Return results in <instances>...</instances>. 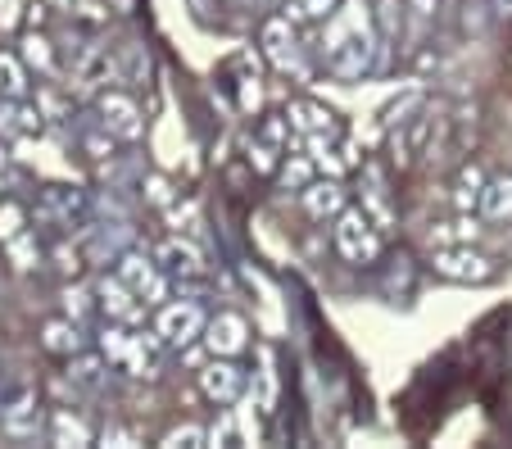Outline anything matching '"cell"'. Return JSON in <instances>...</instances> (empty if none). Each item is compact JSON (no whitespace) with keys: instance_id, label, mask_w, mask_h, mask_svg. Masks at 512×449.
Returning <instances> with one entry per match:
<instances>
[{"instance_id":"cell-36","label":"cell","mask_w":512,"mask_h":449,"mask_svg":"<svg viewBox=\"0 0 512 449\" xmlns=\"http://www.w3.org/2000/svg\"><path fill=\"white\" fill-rule=\"evenodd\" d=\"M105 445H136V431H123V427H109V431H105Z\"/></svg>"},{"instance_id":"cell-37","label":"cell","mask_w":512,"mask_h":449,"mask_svg":"<svg viewBox=\"0 0 512 449\" xmlns=\"http://www.w3.org/2000/svg\"><path fill=\"white\" fill-rule=\"evenodd\" d=\"M150 196H155V200H168V186H164V177H150Z\"/></svg>"},{"instance_id":"cell-21","label":"cell","mask_w":512,"mask_h":449,"mask_svg":"<svg viewBox=\"0 0 512 449\" xmlns=\"http://www.w3.org/2000/svg\"><path fill=\"white\" fill-rule=\"evenodd\" d=\"M155 345H164V341H145V336H132V341H127V350H123V368L132 372V377H155Z\"/></svg>"},{"instance_id":"cell-14","label":"cell","mask_w":512,"mask_h":449,"mask_svg":"<svg viewBox=\"0 0 512 449\" xmlns=\"http://www.w3.org/2000/svg\"><path fill=\"white\" fill-rule=\"evenodd\" d=\"M300 196H304L309 218H318V223H327V218H336L345 209V186L340 182H309Z\"/></svg>"},{"instance_id":"cell-30","label":"cell","mask_w":512,"mask_h":449,"mask_svg":"<svg viewBox=\"0 0 512 449\" xmlns=\"http://www.w3.org/2000/svg\"><path fill=\"white\" fill-rule=\"evenodd\" d=\"M164 445L168 449H195V445H204V427H191V422H186V427H173L164 436Z\"/></svg>"},{"instance_id":"cell-22","label":"cell","mask_w":512,"mask_h":449,"mask_svg":"<svg viewBox=\"0 0 512 449\" xmlns=\"http://www.w3.org/2000/svg\"><path fill=\"white\" fill-rule=\"evenodd\" d=\"M37 127H41V118L32 114V109H23L19 100L0 105V137H32Z\"/></svg>"},{"instance_id":"cell-40","label":"cell","mask_w":512,"mask_h":449,"mask_svg":"<svg viewBox=\"0 0 512 449\" xmlns=\"http://www.w3.org/2000/svg\"><path fill=\"white\" fill-rule=\"evenodd\" d=\"M494 10H499V14H508V19H512V0H494Z\"/></svg>"},{"instance_id":"cell-24","label":"cell","mask_w":512,"mask_h":449,"mask_svg":"<svg viewBox=\"0 0 512 449\" xmlns=\"http://www.w3.org/2000/svg\"><path fill=\"white\" fill-rule=\"evenodd\" d=\"M28 91V73H23L19 55H0V96L5 100H23Z\"/></svg>"},{"instance_id":"cell-25","label":"cell","mask_w":512,"mask_h":449,"mask_svg":"<svg viewBox=\"0 0 512 449\" xmlns=\"http://www.w3.org/2000/svg\"><path fill=\"white\" fill-rule=\"evenodd\" d=\"M313 182V159H286V164H281V186H286V191H304V186Z\"/></svg>"},{"instance_id":"cell-20","label":"cell","mask_w":512,"mask_h":449,"mask_svg":"<svg viewBox=\"0 0 512 449\" xmlns=\"http://www.w3.org/2000/svg\"><path fill=\"white\" fill-rule=\"evenodd\" d=\"M50 440H55V445H68V449H78V445H91V427L82 418H73V413L68 409H59L55 418H50Z\"/></svg>"},{"instance_id":"cell-15","label":"cell","mask_w":512,"mask_h":449,"mask_svg":"<svg viewBox=\"0 0 512 449\" xmlns=\"http://www.w3.org/2000/svg\"><path fill=\"white\" fill-rule=\"evenodd\" d=\"M41 345H46L50 354H64V359H78L82 345H87V336H82V323H73V318H55V323L41 327Z\"/></svg>"},{"instance_id":"cell-11","label":"cell","mask_w":512,"mask_h":449,"mask_svg":"<svg viewBox=\"0 0 512 449\" xmlns=\"http://www.w3.org/2000/svg\"><path fill=\"white\" fill-rule=\"evenodd\" d=\"M127 241V227L123 223H96V227H82V250L91 254V264H105V259H118Z\"/></svg>"},{"instance_id":"cell-38","label":"cell","mask_w":512,"mask_h":449,"mask_svg":"<svg viewBox=\"0 0 512 449\" xmlns=\"http://www.w3.org/2000/svg\"><path fill=\"white\" fill-rule=\"evenodd\" d=\"M10 177H14V173H10V155L0 150V182H10Z\"/></svg>"},{"instance_id":"cell-5","label":"cell","mask_w":512,"mask_h":449,"mask_svg":"<svg viewBox=\"0 0 512 449\" xmlns=\"http://www.w3.org/2000/svg\"><path fill=\"white\" fill-rule=\"evenodd\" d=\"M435 273L449 277V282H490L494 264L485 254H476L472 245H458V250H440L435 254Z\"/></svg>"},{"instance_id":"cell-3","label":"cell","mask_w":512,"mask_h":449,"mask_svg":"<svg viewBox=\"0 0 512 449\" xmlns=\"http://www.w3.org/2000/svg\"><path fill=\"white\" fill-rule=\"evenodd\" d=\"M204 332V313L195 300H177V304H164L159 309V323H155V336L173 350H186L195 336Z\"/></svg>"},{"instance_id":"cell-35","label":"cell","mask_w":512,"mask_h":449,"mask_svg":"<svg viewBox=\"0 0 512 449\" xmlns=\"http://www.w3.org/2000/svg\"><path fill=\"white\" fill-rule=\"evenodd\" d=\"M227 440H232V418H218L204 431V445H227Z\"/></svg>"},{"instance_id":"cell-8","label":"cell","mask_w":512,"mask_h":449,"mask_svg":"<svg viewBox=\"0 0 512 449\" xmlns=\"http://www.w3.org/2000/svg\"><path fill=\"white\" fill-rule=\"evenodd\" d=\"M390 132H395V137H390L395 159L399 164H413V159L426 150V137H431V114H426V105L417 109V118H404V123H395Z\"/></svg>"},{"instance_id":"cell-34","label":"cell","mask_w":512,"mask_h":449,"mask_svg":"<svg viewBox=\"0 0 512 449\" xmlns=\"http://www.w3.org/2000/svg\"><path fill=\"white\" fill-rule=\"evenodd\" d=\"M73 381H78L82 391H96L100 386V359H82L78 368H73Z\"/></svg>"},{"instance_id":"cell-12","label":"cell","mask_w":512,"mask_h":449,"mask_svg":"<svg viewBox=\"0 0 512 449\" xmlns=\"http://www.w3.org/2000/svg\"><path fill=\"white\" fill-rule=\"evenodd\" d=\"M286 123L295 127V132H304V137H336V118H331V109L313 105V100H295V105L286 109Z\"/></svg>"},{"instance_id":"cell-7","label":"cell","mask_w":512,"mask_h":449,"mask_svg":"<svg viewBox=\"0 0 512 449\" xmlns=\"http://www.w3.org/2000/svg\"><path fill=\"white\" fill-rule=\"evenodd\" d=\"M245 336H250V327H245L241 313H218L213 323H204V345H209L218 359H232V354L245 350Z\"/></svg>"},{"instance_id":"cell-29","label":"cell","mask_w":512,"mask_h":449,"mask_svg":"<svg viewBox=\"0 0 512 449\" xmlns=\"http://www.w3.org/2000/svg\"><path fill=\"white\" fill-rule=\"evenodd\" d=\"M23 59H28V64H37L41 73L55 69V59H50V41H46V37H37V32H32L28 41H23Z\"/></svg>"},{"instance_id":"cell-16","label":"cell","mask_w":512,"mask_h":449,"mask_svg":"<svg viewBox=\"0 0 512 449\" xmlns=\"http://www.w3.org/2000/svg\"><path fill=\"white\" fill-rule=\"evenodd\" d=\"M281 146H286V118H268V123L254 132V141H250L254 168H272V164H277Z\"/></svg>"},{"instance_id":"cell-2","label":"cell","mask_w":512,"mask_h":449,"mask_svg":"<svg viewBox=\"0 0 512 449\" xmlns=\"http://www.w3.org/2000/svg\"><path fill=\"white\" fill-rule=\"evenodd\" d=\"M336 250L349 264H372L381 254V236L372 227L368 209H340L336 214Z\"/></svg>"},{"instance_id":"cell-41","label":"cell","mask_w":512,"mask_h":449,"mask_svg":"<svg viewBox=\"0 0 512 449\" xmlns=\"http://www.w3.org/2000/svg\"><path fill=\"white\" fill-rule=\"evenodd\" d=\"M277 5H286V0H277Z\"/></svg>"},{"instance_id":"cell-28","label":"cell","mask_w":512,"mask_h":449,"mask_svg":"<svg viewBox=\"0 0 512 449\" xmlns=\"http://www.w3.org/2000/svg\"><path fill=\"white\" fill-rule=\"evenodd\" d=\"M277 404V372H272V354H259V409H272Z\"/></svg>"},{"instance_id":"cell-6","label":"cell","mask_w":512,"mask_h":449,"mask_svg":"<svg viewBox=\"0 0 512 449\" xmlns=\"http://www.w3.org/2000/svg\"><path fill=\"white\" fill-rule=\"evenodd\" d=\"M87 209H91L87 196L73 191V186H46V191H41V218H50V223H59V227H82Z\"/></svg>"},{"instance_id":"cell-26","label":"cell","mask_w":512,"mask_h":449,"mask_svg":"<svg viewBox=\"0 0 512 449\" xmlns=\"http://www.w3.org/2000/svg\"><path fill=\"white\" fill-rule=\"evenodd\" d=\"M481 186H485L481 168H463V177H458V191H454V205L458 209H472L476 200H481Z\"/></svg>"},{"instance_id":"cell-19","label":"cell","mask_w":512,"mask_h":449,"mask_svg":"<svg viewBox=\"0 0 512 449\" xmlns=\"http://www.w3.org/2000/svg\"><path fill=\"white\" fill-rule=\"evenodd\" d=\"M481 214L485 218H512V177H490L481 186Z\"/></svg>"},{"instance_id":"cell-33","label":"cell","mask_w":512,"mask_h":449,"mask_svg":"<svg viewBox=\"0 0 512 449\" xmlns=\"http://www.w3.org/2000/svg\"><path fill=\"white\" fill-rule=\"evenodd\" d=\"M23 232V209L19 205H0V241Z\"/></svg>"},{"instance_id":"cell-9","label":"cell","mask_w":512,"mask_h":449,"mask_svg":"<svg viewBox=\"0 0 512 449\" xmlns=\"http://www.w3.org/2000/svg\"><path fill=\"white\" fill-rule=\"evenodd\" d=\"M241 386H245L241 368H232V363L218 359V354H213V363L200 372V391L209 395L213 404H232L236 395H241Z\"/></svg>"},{"instance_id":"cell-13","label":"cell","mask_w":512,"mask_h":449,"mask_svg":"<svg viewBox=\"0 0 512 449\" xmlns=\"http://www.w3.org/2000/svg\"><path fill=\"white\" fill-rule=\"evenodd\" d=\"M263 50H268V59L277 64V69H290V64H295L300 46H295V28H290V19L263 23Z\"/></svg>"},{"instance_id":"cell-31","label":"cell","mask_w":512,"mask_h":449,"mask_svg":"<svg viewBox=\"0 0 512 449\" xmlns=\"http://www.w3.org/2000/svg\"><path fill=\"white\" fill-rule=\"evenodd\" d=\"M127 341H132V336L123 332V327H105V336H100V354H105V359H123V350H127Z\"/></svg>"},{"instance_id":"cell-32","label":"cell","mask_w":512,"mask_h":449,"mask_svg":"<svg viewBox=\"0 0 512 449\" xmlns=\"http://www.w3.org/2000/svg\"><path fill=\"white\" fill-rule=\"evenodd\" d=\"M87 309H91L87 291H82V286H68V291H64V313H68V318H73V323H82V318H87Z\"/></svg>"},{"instance_id":"cell-4","label":"cell","mask_w":512,"mask_h":449,"mask_svg":"<svg viewBox=\"0 0 512 449\" xmlns=\"http://www.w3.org/2000/svg\"><path fill=\"white\" fill-rule=\"evenodd\" d=\"M100 123H105V132L118 141H136L145 132L141 109H136V100H127L123 91H105V96H100Z\"/></svg>"},{"instance_id":"cell-23","label":"cell","mask_w":512,"mask_h":449,"mask_svg":"<svg viewBox=\"0 0 512 449\" xmlns=\"http://www.w3.org/2000/svg\"><path fill=\"white\" fill-rule=\"evenodd\" d=\"M5 254H10L14 273H28V268L41 264V245H37V236H28V232L10 236V241H5Z\"/></svg>"},{"instance_id":"cell-18","label":"cell","mask_w":512,"mask_h":449,"mask_svg":"<svg viewBox=\"0 0 512 449\" xmlns=\"http://www.w3.org/2000/svg\"><path fill=\"white\" fill-rule=\"evenodd\" d=\"M155 273H159L155 259H145V254H136V250H123V254H118V282H123L127 291L141 295V286L150 282Z\"/></svg>"},{"instance_id":"cell-39","label":"cell","mask_w":512,"mask_h":449,"mask_svg":"<svg viewBox=\"0 0 512 449\" xmlns=\"http://www.w3.org/2000/svg\"><path fill=\"white\" fill-rule=\"evenodd\" d=\"M413 10H417V14H431V10H435V0H413Z\"/></svg>"},{"instance_id":"cell-10","label":"cell","mask_w":512,"mask_h":449,"mask_svg":"<svg viewBox=\"0 0 512 449\" xmlns=\"http://www.w3.org/2000/svg\"><path fill=\"white\" fill-rule=\"evenodd\" d=\"M155 264H159V273H164V277H186V282L204 273L200 250H195V245H186V241H164L155 250Z\"/></svg>"},{"instance_id":"cell-27","label":"cell","mask_w":512,"mask_h":449,"mask_svg":"<svg viewBox=\"0 0 512 449\" xmlns=\"http://www.w3.org/2000/svg\"><path fill=\"white\" fill-rule=\"evenodd\" d=\"M336 10V0H286V19H327Z\"/></svg>"},{"instance_id":"cell-1","label":"cell","mask_w":512,"mask_h":449,"mask_svg":"<svg viewBox=\"0 0 512 449\" xmlns=\"http://www.w3.org/2000/svg\"><path fill=\"white\" fill-rule=\"evenodd\" d=\"M377 55V32H372L363 5H340L327 14V64L340 78H363Z\"/></svg>"},{"instance_id":"cell-17","label":"cell","mask_w":512,"mask_h":449,"mask_svg":"<svg viewBox=\"0 0 512 449\" xmlns=\"http://www.w3.org/2000/svg\"><path fill=\"white\" fill-rule=\"evenodd\" d=\"M100 304L109 309V318H118V323H132V318H141V304H136V291H127L118 277H105L100 282Z\"/></svg>"}]
</instances>
